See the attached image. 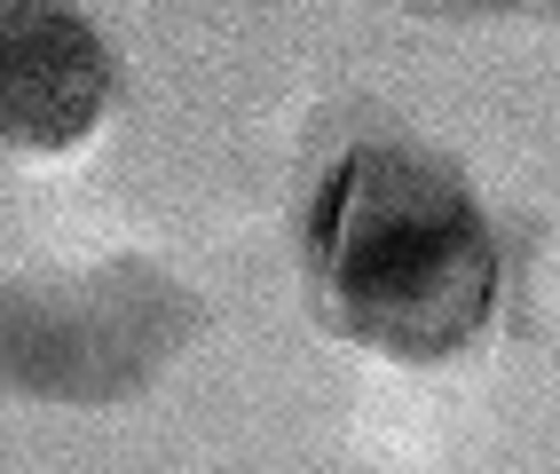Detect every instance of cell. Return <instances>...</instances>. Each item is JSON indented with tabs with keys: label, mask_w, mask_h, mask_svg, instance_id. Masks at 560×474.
Segmentation results:
<instances>
[{
	"label": "cell",
	"mask_w": 560,
	"mask_h": 474,
	"mask_svg": "<svg viewBox=\"0 0 560 474\" xmlns=\"http://www.w3.org/2000/svg\"><path fill=\"white\" fill-rule=\"evenodd\" d=\"M301 285L324 333L387 363H458L498 316L505 253L451 159L380 135L308 190Z\"/></svg>",
	"instance_id": "cell-1"
},
{
	"label": "cell",
	"mask_w": 560,
	"mask_h": 474,
	"mask_svg": "<svg viewBox=\"0 0 560 474\" xmlns=\"http://www.w3.org/2000/svg\"><path fill=\"white\" fill-rule=\"evenodd\" d=\"M198 293L159 262H95L71 277H0V395L127 404L198 340Z\"/></svg>",
	"instance_id": "cell-2"
},
{
	"label": "cell",
	"mask_w": 560,
	"mask_h": 474,
	"mask_svg": "<svg viewBox=\"0 0 560 474\" xmlns=\"http://www.w3.org/2000/svg\"><path fill=\"white\" fill-rule=\"evenodd\" d=\"M119 95V56L71 0H0V151L56 159Z\"/></svg>",
	"instance_id": "cell-3"
},
{
	"label": "cell",
	"mask_w": 560,
	"mask_h": 474,
	"mask_svg": "<svg viewBox=\"0 0 560 474\" xmlns=\"http://www.w3.org/2000/svg\"><path fill=\"white\" fill-rule=\"evenodd\" d=\"M419 9H434V16H505L521 0H419Z\"/></svg>",
	"instance_id": "cell-4"
}]
</instances>
